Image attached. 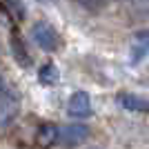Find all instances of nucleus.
<instances>
[{"label":"nucleus","mask_w":149,"mask_h":149,"mask_svg":"<svg viewBox=\"0 0 149 149\" xmlns=\"http://www.w3.org/2000/svg\"><path fill=\"white\" fill-rule=\"evenodd\" d=\"M31 38H33V42L45 51H54L58 47V33L56 29L47 22H36V25L31 27Z\"/></svg>","instance_id":"f257e3e1"},{"label":"nucleus","mask_w":149,"mask_h":149,"mask_svg":"<svg viewBox=\"0 0 149 149\" xmlns=\"http://www.w3.org/2000/svg\"><path fill=\"white\" fill-rule=\"evenodd\" d=\"M67 111H69V116H76V118L89 116L91 113V98H89V93H85V91L71 93V98L67 102Z\"/></svg>","instance_id":"f03ea898"},{"label":"nucleus","mask_w":149,"mask_h":149,"mask_svg":"<svg viewBox=\"0 0 149 149\" xmlns=\"http://www.w3.org/2000/svg\"><path fill=\"white\" fill-rule=\"evenodd\" d=\"M89 136V129L87 125H80V123H74V125H65L60 129V140L65 145H80L85 143Z\"/></svg>","instance_id":"7ed1b4c3"},{"label":"nucleus","mask_w":149,"mask_h":149,"mask_svg":"<svg viewBox=\"0 0 149 149\" xmlns=\"http://www.w3.org/2000/svg\"><path fill=\"white\" fill-rule=\"evenodd\" d=\"M118 102L120 107H125L127 111H145L147 109V100L138 98V96H134V93H123V96H118Z\"/></svg>","instance_id":"20e7f679"},{"label":"nucleus","mask_w":149,"mask_h":149,"mask_svg":"<svg viewBox=\"0 0 149 149\" xmlns=\"http://www.w3.org/2000/svg\"><path fill=\"white\" fill-rule=\"evenodd\" d=\"M147 49H149V33H138L134 38V45H131V62L136 65L147 54Z\"/></svg>","instance_id":"39448f33"},{"label":"nucleus","mask_w":149,"mask_h":149,"mask_svg":"<svg viewBox=\"0 0 149 149\" xmlns=\"http://www.w3.org/2000/svg\"><path fill=\"white\" fill-rule=\"evenodd\" d=\"M56 138H60V131L54 127V125H42L38 129V143L42 147H49V145L56 143Z\"/></svg>","instance_id":"423d86ee"},{"label":"nucleus","mask_w":149,"mask_h":149,"mask_svg":"<svg viewBox=\"0 0 149 149\" xmlns=\"http://www.w3.org/2000/svg\"><path fill=\"white\" fill-rule=\"evenodd\" d=\"M40 80H45V82H56L58 80V69H56V65H45L42 69H40Z\"/></svg>","instance_id":"0eeeda50"},{"label":"nucleus","mask_w":149,"mask_h":149,"mask_svg":"<svg viewBox=\"0 0 149 149\" xmlns=\"http://www.w3.org/2000/svg\"><path fill=\"white\" fill-rule=\"evenodd\" d=\"M0 89H2V80H0Z\"/></svg>","instance_id":"6e6552de"},{"label":"nucleus","mask_w":149,"mask_h":149,"mask_svg":"<svg viewBox=\"0 0 149 149\" xmlns=\"http://www.w3.org/2000/svg\"><path fill=\"white\" fill-rule=\"evenodd\" d=\"M140 2H149V0H140Z\"/></svg>","instance_id":"1a4fd4ad"}]
</instances>
